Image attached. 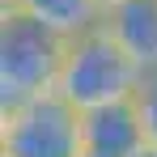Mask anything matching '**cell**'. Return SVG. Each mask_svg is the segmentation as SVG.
<instances>
[{
  "mask_svg": "<svg viewBox=\"0 0 157 157\" xmlns=\"http://www.w3.org/2000/svg\"><path fill=\"white\" fill-rule=\"evenodd\" d=\"M140 81H144V68L119 47V38L106 26H94L68 38L55 94L68 98L77 110H94V106L128 102Z\"/></svg>",
  "mask_w": 157,
  "mask_h": 157,
  "instance_id": "6da1fadb",
  "label": "cell"
},
{
  "mask_svg": "<svg viewBox=\"0 0 157 157\" xmlns=\"http://www.w3.org/2000/svg\"><path fill=\"white\" fill-rule=\"evenodd\" d=\"M64 47L55 30L34 21L21 9H0V106H17L30 98L55 94Z\"/></svg>",
  "mask_w": 157,
  "mask_h": 157,
  "instance_id": "7a4b0ae2",
  "label": "cell"
},
{
  "mask_svg": "<svg viewBox=\"0 0 157 157\" xmlns=\"http://www.w3.org/2000/svg\"><path fill=\"white\" fill-rule=\"evenodd\" d=\"M81 110L59 94L0 106V157H81Z\"/></svg>",
  "mask_w": 157,
  "mask_h": 157,
  "instance_id": "3957f363",
  "label": "cell"
},
{
  "mask_svg": "<svg viewBox=\"0 0 157 157\" xmlns=\"http://www.w3.org/2000/svg\"><path fill=\"white\" fill-rule=\"evenodd\" d=\"M81 144H85V153L98 157H132L136 149H144V132H140L132 98L81 110Z\"/></svg>",
  "mask_w": 157,
  "mask_h": 157,
  "instance_id": "277c9868",
  "label": "cell"
},
{
  "mask_svg": "<svg viewBox=\"0 0 157 157\" xmlns=\"http://www.w3.org/2000/svg\"><path fill=\"white\" fill-rule=\"evenodd\" d=\"M102 26L144 72H157V0H119L102 13Z\"/></svg>",
  "mask_w": 157,
  "mask_h": 157,
  "instance_id": "5b68a950",
  "label": "cell"
},
{
  "mask_svg": "<svg viewBox=\"0 0 157 157\" xmlns=\"http://www.w3.org/2000/svg\"><path fill=\"white\" fill-rule=\"evenodd\" d=\"M17 9L30 13L34 21L55 30L59 38H77L85 30L102 26V0H17Z\"/></svg>",
  "mask_w": 157,
  "mask_h": 157,
  "instance_id": "8992f818",
  "label": "cell"
},
{
  "mask_svg": "<svg viewBox=\"0 0 157 157\" xmlns=\"http://www.w3.org/2000/svg\"><path fill=\"white\" fill-rule=\"evenodd\" d=\"M132 106H136V119H140V132H144V144L157 149V72H144V81L132 94Z\"/></svg>",
  "mask_w": 157,
  "mask_h": 157,
  "instance_id": "52a82bcc",
  "label": "cell"
},
{
  "mask_svg": "<svg viewBox=\"0 0 157 157\" xmlns=\"http://www.w3.org/2000/svg\"><path fill=\"white\" fill-rule=\"evenodd\" d=\"M132 157H157V149H153V144H144V149H136Z\"/></svg>",
  "mask_w": 157,
  "mask_h": 157,
  "instance_id": "ba28073f",
  "label": "cell"
},
{
  "mask_svg": "<svg viewBox=\"0 0 157 157\" xmlns=\"http://www.w3.org/2000/svg\"><path fill=\"white\" fill-rule=\"evenodd\" d=\"M0 9H17V0H0Z\"/></svg>",
  "mask_w": 157,
  "mask_h": 157,
  "instance_id": "9c48e42d",
  "label": "cell"
},
{
  "mask_svg": "<svg viewBox=\"0 0 157 157\" xmlns=\"http://www.w3.org/2000/svg\"><path fill=\"white\" fill-rule=\"evenodd\" d=\"M110 4H119V0H102V9H110Z\"/></svg>",
  "mask_w": 157,
  "mask_h": 157,
  "instance_id": "30bf717a",
  "label": "cell"
},
{
  "mask_svg": "<svg viewBox=\"0 0 157 157\" xmlns=\"http://www.w3.org/2000/svg\"><path fill=\"white\" fill-rule=\"evenodd\" d=\"M81 157H98V153H81Z\"/></svg>",
  "mask_w": 157,
  "mask_h": 157,
  "instance_id": "8fae6325",
  "label": "cell"
}]
</instances>
